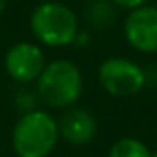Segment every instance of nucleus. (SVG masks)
Returning a JSON list of instances; mask_svg holds the SVG:
<instances>
[{"label":"nucleus","instance_id":"obj_1","mask_svg":"<svg viewBox=\"0 0 157 157\" xmlns=\"http://www.w3.org/2000/svg\"><path fill=\"white\" fill-rule=\"evenodd\" d=\"M59 124L48 112L31 110L17 121L11 143L18 157H48L57 146Z\"/></svg>","mask_w":157,"mask_h":157},{"label":"nucleus","instance_id":"obj_10","mask_svg":"<svg viewBox=\"0 0 157 157\" xmlns=\"http://www.w3.org/2000/svg\"><path fill=\"white\" fill-rule=\"evenodd\" d=\"M115 6H121V7H126V9H135L139 6H144L148 4V0H112Z\"/></svg>","mask_w":157,"mask_h":157},{"label":"nucleus","instance_id":"obj_6","mask_svg":"<svg viewBox=\"0 0 157 157\" xmlns=\"http://www.w3.org/2000/svg\"><path fill=\"white\" fill-rule=\"evenodd\" d=\"M4 66L7 75L17 82H33L46 68V59L37 44L18 42L7 49Z\"/></svg>","mask_w":157,"mask_h":157},{"label":"nucleus","instance_id":"obj_5","mask_svg":"<svg viewBox=\"0 0 157 157\" xmlns=\"http://www.w3.org/2000/svg\"><path fill=\"white\" fill-rule=\"evenodd\" d=\"M124 39L141 53H157V7L139 6L124 18Z\"/></svg>","mask_w":157,"mask_h":157},{"label":"nucleus","instance_id":"obj_3","mask_svg":"<svg viewBox=\"0 0 157 157\" xmlns=\"http://www.w3.org/2000/svg\"><path fill=\"white\" fill-rule=\"evenodd\" d=\"M29 26L37 40L51 48L70 46L78 35L77 15L60 2H44L37 6L31 13Z\"/></svg>","mask_w":157,"mask_h":157},{"label":"nucleus","instance_id":"obj_2","mask_svg":"<svg viewBox=\"0 0 157 157\" xmlns=\"http://www.w3.org/2000/svg\"><path fill=\"white\" fill-rule=\"evenodd\" d=\"M39 97L51 108H70L80 99L82 73L71 60H53L46 64L37 78Z\"/></svg>","mask_w":157,"mask_h":157},{"label":"nucleus","instance_id":"obj_11","mask_svg":"<svg viewBox=\"0 0 157 157\" xmlns=\"http://www.w3.org/2000/svg\"><path fill=\"white\" fill-rule=\"evenodd\" d=\"M6 9V0H0V13Z\"/></svg>","mask_w":157,"mask_h":157},{"label":"nucleus","instance_id":"obj_7","mask_svg":"<svg viewBox=\"0 0 157 157\" xmlns=\"http://www.w3.org/2000/svg\"><path fill=\"white\" fill-rule=\"evenodd\" d=\"M57 124L59 135H62L64 141L73 146H84L91 143L93 137L97 135V121L84 108L68 110Z\"/></svg>","mask_w":157,"mask_h":157},{"label":"nucleus","instance_id":"obj_4","mask_svg":"<svg viewBox=\"0 0 157 157\" xmlns=\"http://www.w3.org/2000/svg\"><path fill=\"white\" fill-rule=\"evenodd\" d=\"M99 82L110 95L130 97L144 88L146 73L130 59L110 57L99 66Z\"/></svg>","mask_w":157,"mask_h":157},{"label":"nucleus","instance_id":"obj_9","mask_svg":"<svg viewBox=\"0 0 157 157\" xmlns=\"http://www.w3.org/2000/svg\"><path fill=\"white\" fill-rule=\"evenodd\" d=\"M88 17H90V22L95 24V26H106L112 17H113V11H112V4L106 2V0H97L91 4L90 11H88Z\"/></svg>","mask_w":157,"mask_h":157},{"label":"nucleus","instance_id":"obj_12","mask_svg":"<svg viewBox=\"0 0 157 157\" xmlns=\"http://www.w3.org/2000/svg\"><path fill=\"white\" fill-rule=\"evenodd\" d=\"M152 157H157V150H155V152H154V154H152Z\"/></svg>","mask_w":157,"mask_h":157},{"label":"nucleus","instance_id":"obj_8","mask_svg":"<svg viewBox=\"0 0 157 157\" xmlns=\"http://www.w3.org/2000/svg\"><path fill=\"white\" fill-rule=\"evenodd\" d=\"M108 157H152V152L143 141L133 137H122L112 144Z\"/></svg>","mask_w":157,"mask_h":157}]
</instances>
